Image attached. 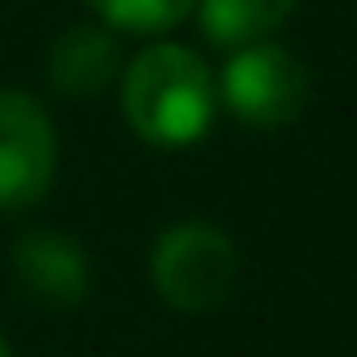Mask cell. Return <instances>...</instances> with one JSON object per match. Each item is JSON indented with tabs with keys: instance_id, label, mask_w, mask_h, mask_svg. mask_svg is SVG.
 <instances>
[{
	"instance_id": "1",
	"label": "cell",
	"mask_w": 357,
	"mask_h": 357,
	"mask_svg": "<svg viewBox=\"0 0 357 357\" xmlns=\"http://www.w3.org/2000/svg\"><path fill=\"white\" fill-rule=\"evenodd\" d=\"M123 84V113L132 123V132L152 147H191L211 132L215 123V79L206 69V59L186 45L157 40L147 45L137 59L123 64L118 74Z\"/></svg>"
},
{
	"instance_id": "2",
	"label": "cell",
	"mask_w": 357,
	"mask_h": 357,
	"mask_svg": "<svg viewBox=\"0 0 357 357\" xmlns=\"http://www.w3.org/2000/svg\"><path fill=\"white\" fill-rule=\"evenodd\" d=\"M147 269L167 308L215 313L240 279V250L215 220H176L152 240Z\"/></svg>"
},
{
	"instance_id": "3",
	"label": "cell",
	"mask_w": 357,
	"mask_h": 357,
	"mask_svg": "<svg viewBox=\"0 0 357 357\" xmlns=\"http://www.w3.org/2000/svg\"><path fill=\"white\" fill-rule=\"evenodd\" d=\"M215 98L245 128H289L308 108L313 79H308V64L294 50L274 45V40H259V45L230 50V64L220 69Z\"/></svg>"
},
{
	"instance_id": "4",
	"label": "cell",
	"mask_w": 357,
	"mask_h": 357,
	"mask_svg": "<svg viewBox=\"0 0 357 357\" xmlns=\"http://www.w3.org/2000/svg\"><path fill=\"white\" fill-rule=\"evenodd\" d=\"M59 172V132L40 98L0 89V211H30Z\"/></svg>"
},
{
	"instance_id": "5",
	"label": "cell",
	"mask_w": 357,
	"mask_h": 357,
	"mask_svg": "<svg viewBox=\"0 0 357 357\" xmlns=\"http://www.w3.org/2000/svg\"><path fill=\"white\" fill-rule=\"evenodd\" d=\"M15 274L25 294L45 308H74L93 284L84 245L64 230H25L15 240Z\"/></svg>"
},
{
	"instance_id": "6",
	"label": "cell",
	"mask_w": 357,
	"mask_h": 357,
	"mask_svg": "<svg viewBox=\"0 0 357 357\" xmlns=\"http://www.w3.org/2000/svg\"><path fill=\"white\" fill-rule=\"evenodd\" d=\"M45 74H50V84L64 98H93L108 84H118V74H123V40L108 25H98V20L69 25L50 45Z\"/></svg>"
},
{
	"instance_id": "7",
	"label": "cell",
	"mask_w": 357,
	"mask_h": 357,
	"mask_svg": "<svg viewBox=\"0 0 357 357\" xmlns=\"http://www.w3.org/2000/svg\"><path fill=\"white\" fill-rule=\"evenodd\" d=\"M294 10L298 0H196L201 30L220 50H245V45L269 40Z\"/></svg>"
},
{
	"instance_id": "8",
	"label": "cell",
	"mask_w": 357,
	"mask_h": 357,
	"mask_svg": "<svg viewBox=\"0 0 357 357\" xmlns=\"http://www.w3.org/2000/svg\"><path fill=\"white\" fill-rule=\"evenodd\" d=\"M84 6L113 35H167L196 10V0H84Z\"/></svg>"
},
{
	"instance_id": "9",
	"label": "cell",
	"mask_w": 357,
	"mask_h": 357,
	"mask_svg": "<svg viewBox=\"0 0 357 357\" xmlns=\"http://www.w3.org/2000/svg\"><path fill=\"white\" fill-rule=\"evenodd\" d=\"M0 357H10V347H6V337H0Z\"/></svg>"
}]
</instances>
